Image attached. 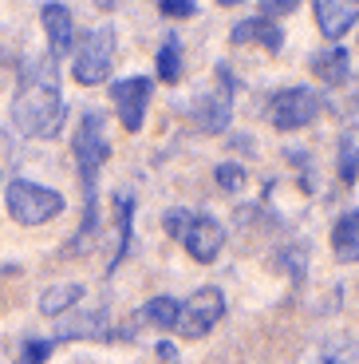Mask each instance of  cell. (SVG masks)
<instances>
[{
    "label": "cell",
    "instance_id": "1",
    "mask_svg": "<svg viewBox=\"0 0 359 364\" xmlns=\"http://www.w3.org/2000/svg\"><path fill=\"white\" fill-rule=\"evenodd\" d=\"M12 123L28 139H52L63 123V95L52 60H24L20 91L12 100Z\"/></svg>",
    "mask_w": 359,
    "mask_h": 364
},
{
    "label": "cell",
    "instance_id": "2",
    "mask_svg": "<svg viewBox=\"0 0 359 364\" xmlns=\"http://www.w3.org/2000/svg\"><path fill=\"white\" fill-rule=\"evenodd\" d=\"M107 155H111V143L103 135V115L87 111L79 123V135H75V166H79V182H83V230L72 237V250H79V242L95 230V182H99Z\"/></svg>",
    "mask_w": 359,
    "mask_h": 364
},
{
    "label": "cell",
    "instance_id": "3",
    "mask_svg": "<svg viewBox=\"0 0 359 364\" xmlns=\"http://www.w3.org/2000/svg\"><path fill=\"white\" fill-rule=\"evenodd\" d=\"M162 226H166V234H174L182 246H186V254L194 257V262H214L225 246V230L217 226L214 218H206V214L170 210V214L162 218Z\"/></svg>",
    "mask_w": 359,
    "mask_h": 364
},
{
    "label": "cell",
    "instance_id": "4",
    "mask_svg": "<svg viewBox=\"0 0 359 364\" xmlns=\"http://www.w3.org/2000/svg\"><path fill=\"white\" fill-rule=\"evenodd\" d=\"M63 210V194L48 191L40 182L28 178H12L9 182V214L20 226H44Z\"/></svg>",
    "mask_w": 359,
    "mask_h": 364
},
{
    "label": "cell",
    "instance_id": "5",
    "mask_svg": "<svg viewBox=\"0 0 359 364\" xmlns=\"http://www.w3.org/2000/svg\"><path fill=\"white\" fill-rule=\"evenodd\" d=\"M111 64H115V32L111 28H91L87 36L79 40L72 75L83 87H95V83H103L111 75Z\"/></svg>",
    "mask_w": 359,
    "mask_h": 364
},
{
    "label": "cell",
    "instance_id": "6",
    "mask_svg": "<svg viewBox=\"0 0 359 364\" xmlns=\"http://www.w3.org/2000/svg\"><path fill=\"white\" fill-rule=\"evenodd\" d=\"M221 313H225V297H221V289H214V285H209V289L189 293V297L178 305L174 328H178V337L198 341V337H206L217 321H221Z\"/></svg>",
    "mask_w": 359,
    "mask_h": 364
},
{
    "label": "cell",
    "instance_id": "7",
    "mask_svg": "<svg viewBox=\"0 0 359 364\" xmlns=\"http://www.w3.org/2000/svg\"><path fill=\"white\" fill-rule=\"evenodd\" d=\"M316 115H320V100H316V91H308V87H285L269 100V119H272L277 131L308 127Z\"/></svg>",
    "mask_w": 359,
    "mask_h": 364
},
{
    "label": "cell",
    "instance_id": "8",
    "mask_svg": "<svg viewBox=\"0 0 359 364\" xmlns=\"http://www.w3.org/2000/svg\"><path fill=\"white\" fill-rule=\"evenodd\" d=\"M217 83H221V87H217V91H206V95L194 103L198 127L209 131V135L225 131V123L233 119V80H229V72H225V68H217Z\"/></svg>",
    "mask_w": 359,
    "mask_h": 364
},
{
    "label": "cell",
    "instance_id": "9",
    "mask_svg": "<svg viewBox=\"0 0 359 364\" xmlns=\"http://www.w3.org/2000/svg\"><path fill=\"white\" fill-rule=\"evenodd\" d=\"M111 100H115V115L126 131H138L146 119V103H150V80L135 75V80H118L111 87Z\"/></svg>",
    "mask_w": 359,
    "mask_h": 364
},
{
    "label": "cell",
    "instance_id": "10",
    "mask_svg": "<svg viewBox=\"0 0 359 364\" xmlns=\"http://www.w3.org/2000/svg\"><path fill=\"white\" fill-rule=\"evenodd\" d=\"M40 20H44V32H48V48L52 55H67L75 48V20L67 4H44L40 9Z\"/></svg>",
    "mask_w": 359,
    "mask_h": 364
},
{
    "label": "cell",
    "instance_id": "11",
    "mask_svg": "<svg viewBox=\"0 0 359 364\" xmlns=\"http://www.w3.org/2000/svg\"><path fill=\"white\" fill-rule=\"evenodd\" d=\"M312 12H316V24H320V32L328 40H340L359 20V4H351V0H316Z\"/></svg>",
    "mask_w": 359,
    "mask_h": 364
},
{
    "label": "cell",
    "instance_id": "12",
    "mask_svg": "<svg viewBox=\"0 0 359 364\" xmlns=\"http://www.w3.org/2000/svg\"><path fill=\"white\" fill-rule=\"evenodd\" d=\"M229 44H233V48L260 44L265 52H280V44H285V32H280L272 20L257 16V20H241V24H233V32H229Z\"/></svg>",
    "mask_w": 359,
    "mask_h": 364
},
{
    "label": "cell",
    "instance_id": "13",
    "mask_svg": "<svg viewBox=\"0 0 359 364\" xmlns=\"http://www.w3.org/2000/svg\"><path fill=\"white\" fill-rule=\"evenodd\" d=\"M332 250L340 262H359V210H348L332 226Z\"/></svg>",
    "mask_w": 359,
    "mask_h": 364
},
{
    "label": "cell",
    "instance_id": "14",
    "mask_svg": "<svg viewBox=\"0 0 359 364\" xmlns=\"http://www.w3.org/2000/svg\"><path fill=\"white\" fill-rule=\"evenodd\" d=\"M79 297H83L79 282H60L40 297V313L44 317H63V313H72V305H79Z\"/></svg>",
    "mask_w": 359,
    "mask_h": 364
},
{
    "label": "cell",
    "instance_id": "15",
    "mask_svg": "<svg viewBox=\"0 0 359 364\" xmlns=\"http://www.w3.org/2000/svg\"><path fill=\"white\" fill-rule=\"evenodd\" d=\"M312 72L320 75L324 83H332V87H340L343 80H348V52L343 48H332V52H320L312 60Z\"/></svg>",
    "mask_w": 359,
    "mask_h": 364
},
{
    "label": "cell",
    "instance_id": "16",
    "mask_svg": "<svg viewBox=\"0 0 359 364\" xmlns=\"http://www.w3.org/2000/svg\"><path fill=\"white\" fill-rule=\"evenodd\" d=\"M174 317H178V305L174 297H154L143 305V325H154V328H174Z\"/></svg>",
    "mask_w": 359,
    "mask_h": 364
},
{
    "label": "cell",
    "instance_id": "17",
    "mask_svg": "<svg viewBox=\"0 0 359 364\" xmlns=\"http://www.w3.org/2000/svg\"><path fill=\"white\" fill-rule=\"evenodd\" d=\"M182 75V44L178 40H166L158 52V80L162 83H178Z\"/></svg>",
    "mask_w": 359,
    "mask_h": 364
},
{
    "label": "cell",
    "instance_id": "18",
    "mask_svg": "<svg viewBox=\"0 0 359 364\" xmlns=\"http://www.w3.org/2000/svg\"><path fill=\"white\" fill-rule=\"evenodd\" d=\"M340 178L343 182H355L359 178V151L351 139H343L340 143Z\"/></svg>",
    "mask_w": 359,
    "mask_h": 364
},
{
    "label": "cell",
    "instance_id": "19",
    "mask_svg": "<svg viewBox=\"0 0 359 364\" xmlns=\"http://www.w3.org/2000/svg\"><path fill=\"white\" fill-rule=\"evenodd\" d=\"M217 182H221V191H241V186H245V171L237 163H225V166H217Z\"/></svg>",
    "mask_w": 359,
    "mask_h": 364
},
{
    "label": "cell",
    "instance_id": "20",
    "mask_svg": "<svg viewBox=\"0 0 359 364\" xmlns=\"http://www.w3.org/2000/svg\"><path fill=\"white\" fill-rule=\"evenodd\" d=\"M158 12H162V16H174V20H186V16L198 12V4H189V0H162Z\"/></svg>",
    "mask_w": 359,
    "mask_h": 364
},
{
    "label": "cell",
    "instance_id": "21",
    "mask_svg": "<svg viewBox=\"0 0 359 364\" xmlns=\"http://www.w3.org/2000/svg\"><path fill=\"white\" fill-rule=\"evenodd\" d=\"M52 341H28V348H24V364H44L48 356H52Z\"/></svg>",
    "mask_w": 359,
    "mask_h": 364
},
{
    "label": "cell",
    "instance_id": "22",
    "mask_svg": "<svg viewBox=\"0 0 359 364\" xmlns=\"http://www.w3.org/2000/svg\"><path fill=\"white\" fill-rule=\"evenodd\" d=\"M288 12H297V4H288V0H265V4H260V16H265V20L288 16Z\"/></svg>",
    "mask_w": 359,
    "mask_h": 364
}]
</instances>
